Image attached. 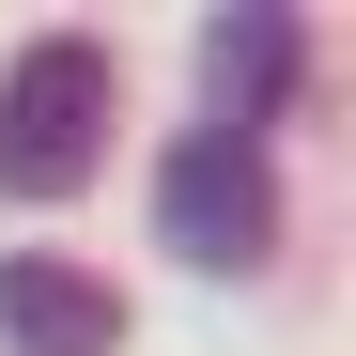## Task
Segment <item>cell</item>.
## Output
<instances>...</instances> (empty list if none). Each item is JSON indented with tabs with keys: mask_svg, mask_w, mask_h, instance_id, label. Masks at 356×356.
I'll return each instance as SVG.
<instances>
[{
	"mask_svg": "<svg viewBox=\"0 0 356 356\" xmlns=\"http://www.w3.org/2000/svg\"><path fill=\"white\" fill-rule=\"evenodd\" d=\"M93 155H108V47L93 31H31L0 63V186L63 202V186H93Z\"/></svg>",
	"mask_w": 356,
	"mask_h": 356,
	"instance_id": "1",
	"label": "cell"
},
{
	"mask_svg": "<svg viewBox=\"0 0 356 356\" xmlns=\"http://www.w3.org/2000/svg\"><path fill=\"white\" fill-rule=\"evenodd\" d=\"M0 341H16V356H108V341H124V310H108V279L16 248V264H0Z\"/></svg>",
	"mask_w": 356,
	"mask_h": 356,
	"instance_id": "3",
	"label": "cell"
},
{
	"mask_svg": "<svg viewBox=\"0 0 356 356\" xmlns=\"http://www.w3.org/2000/svg\"><path fill=\"white\" fill-rule=\"evenodd\" d=\"M202 93H217V140H248L264 108L294 93V16H217L202 31Z\"/></svg>",
	"mask_w": 356,
	"mask_h": 356,
	"instance_id": "4",
	"label": "cell"
},
{
	"mask_svg": "<svg viewBox=\"0 0 356 356\" xmlns=\"http://www.w3.org/2000/svg\"><path fill=\"white\" fill-rule=\"evenodd\" d=\"M155 232H170V248H186V264H264L279 248V186H264V140H170V170H155Z\"/></svg>",
	"mask_w": 356,
	"mask_h": 356,
	"instance_id": "2",
	"label": "cell"
}]
</instances>
